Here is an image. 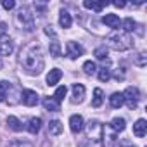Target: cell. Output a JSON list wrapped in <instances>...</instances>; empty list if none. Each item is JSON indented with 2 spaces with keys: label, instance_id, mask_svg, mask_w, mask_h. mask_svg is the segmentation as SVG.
<instances>
[{
  "label": "cell",
  "instance_id": "cell-9",
  "mask_svg": "<svg viewBox=\"0 0 147 147\" xmlns=\"http://www.w3.org/2000/svg\"><path fill=\"white\" fill-rule=\"evenodd\" d=\"M83 126H85V121H83V118L80 114H73L69 118V128H71L73 133H80L83 130Z\"/></svg>",
  "mask_w": 147,
  "mask_h": 147
},
{
  "label": "cell",
  "instance_id": "cell-12",
  "mask_svg": "<svg viewBox=\"0 0 147 147\" xmlns=\"http://www.w3.org/2000/svg\"><path fill=\"white\" fill-rule=\"evenodd\" d=\"M59 24H61V28H64V30L71 28L73 18H71V14H69L67 9H61V12H59Z\"/></svg>",
  "mask_w": 147,
  "mask_h": 147
},
{
  "label": "cell",
  "instance_id": "cell-1",
  "mask_svg": "<svg viewBox=\"0 0 147 147\" xmlns=\"http://www.w3.org/2000/svg\"><path fill=\"white\" fill-rule=\"evenodd\" d=\"M21 66L23 69L31 76H38L45 67V61L42 55V50L38 45H30L23 54H21Z\"/></svg>",
  "mask_w": 147,
  "mask_h": 147
},
{
  "label": "cell",
  "instance_id": "cell-34",
  "mask_svg": "<svg viewBox=\"0 0 147 147\" xmlns=\"http://www.w3.org/2000/svg\"><path fill=\"white\" fill-rule=\"evenodd\" d=\"M113 5H114V7H118V9H123V7L126 5V2H123V0H114Z\"/></svg>",
  "mask_w": 147,
  "mask_h": 147
},
{
  "label": "cell",
  "instance_id": "cell-14",
  "mask_svg": "<svg viewBox=\"0 0 147 147\" xmlns=\"http://www.w3.org/2000/svg\"><path fill=\"white\" fill-rule=\"evenodd\" d=\"M145 133H147V121L145 119H137L135 125H133V135L142 138V137H145Z\"/></svg>",
  "mask_w": 147,
  "mask_h": 147
},
{
  "label": "cell",
  "instance_id": "cell-18",
  "mask_svg": "<svg viewBox=\"0 0 147 147\" xmlns=\"http://www.w3.org/2000/svg\"><path fill=\"white\" fill-rule=\"evenodd\" d=\"M109 104H111V107L119 109V107L125 104V100H123V92H114V94L109 97Z\"/></svg>",
  "mask_w": 147,
  "mask_h": 147
},
{
  "label": "cell",
  "instance_id": "cell-25",
  "mask_svg": "<svg viewBox=\"0 0 147 147\" xmlns=\"http://www.w3.org/2000/svg\"><path fill=\"white\" fill-rule=\"evenodd\" d=\"M104 102V94L100 88H95L94 90V99H92V107H100Z\"/></svg>",
  "mask_w": 147,
  "mask_h": 147
},
{
  "label": "cell",
  "instance_id": "cell-7",
  "mask_svg": "<svg viewBox=\"0 0 147 147\" xmlns=\"http://www.w3.org/2000/svg\"><path fill=\"white\" fill-rule=\"evenodd\" d=\"M21 100H23V104L24 106H28V107H33V106H36L38 102H40V97H38V94L35 92V90H23V94H21Z\"/></svg>",
  "mask_w": 147,
  "mask_h": 147
},
{
  "label": "cell",
  "instance_id": "cell-3",
  "mask_svg": "<svg viewBox=\"0 0 147 147\" xmlns=\"http://www.w3.org/2000/svg\"><path fill=\"white\" fill-rule=\"evenodd\" d=\"M16 23L19 24L21 30H24V31H28V33H31V31L35 30V16L31 14L30 7L23 5V7L18 11V14H16Z\"/></svg>",
  "mask_w": 147,
  "mask_h": 147
},
{
  "label": "cell",
  "instance_id": "cell-8",
  "mask_svg": "<svg viewBox=\"0 0 147 147\" xmlns=\"http://www.w3.org/2000/svg\"><path fill=\"white\" fill-rule=\"evenodd\" d=\"M85 99V87L82 83H75L73 85V97H71V102L73 104H82Z\"/></svg>",
  "mask_w": 147,
  "mask_h": 147
},
{
  "label": "cell",
  "instance_id": "cell-4",
  "mask_svg": "<svg viewBox=\"0 0 147 147\" xmlns=\"http://www.w3.org/2000/svg\"><path fill=\"white\" fill-rule=\"evenodd\" d=\"M123 100L125 104L128 106V109H135L138 106V100H140V92L137 87H128L125 92H123Z\"/></svg>",
  "mask_w": 147,
  "mask_h": 147
},
{
  "label": "cell",
  "instance_id": "cell-24",
  "mask_svg": "<svg viewBox=\"0 0 147 147\" xmlns=\"http://www.w3.org/2000/svg\"><path fill=\"white\" fill-rule=\"evenodd\" d=\"M7 126H9L12 131H21V130H23V123H21L16 116H9V118H7Z\"/></svg>",
  "mask_w": 147,
  "mask_h": 147
},
{
  "label": "cell",
  "instance_id": "cell-19",
  "mask_svg": "<svg viewBox=\"0 0 147 147\" xmlns=\"http://www.w3.org/2000/svg\"><path fill=\"white\" fill-rule=\"evenodd\" d=\"M102 133H104V147H119V140L116 138V133H114V131L107 135V133L102 130Z\"/></svg>",
  "mask_w": 147,
  "mask_h": 147
},
{
  "label": "cell",
  "instance_id": "cell-26",
  "mask_svg": "<svg viewBox=\"0 0 147 147\" xmlns=\"http://www.w3.org/2000/svg\"><path fill=\"white\" fill-rule=\"evenodd\" d=\"M121 28H123V31H125V33H130V31L137 30V23H135L131 18H126V19H123V21H121Z\"/></svg>",
  "mask_w": 147,
  "mask_h": 147
},
{
  "label": "cell",
  "instance_id": "cell-17",
  "mask_svg": "<svg viewBox=\"0 0 147 147\" xmlns=\"http://www.w3.org/2000/svg\"><path fill=\"white\" fill-rule=\"evenodd\" d=\"M43 107H45L47 111H52V113L61 111V104H59L54 97H45V99H43Z\"/></svg>",
  "mask_w": 147,
  "mask_h": 147
},
{
  "label": "cell",
  "instance_id": "cell-16",
  "mask_svg": "<svg viewBox=\"0 0 147 147\" xmlns=\"http://www.w3.org/2000/svg\"><path fill=\"white\" fill-rule=\"evenodd\" d=\"M109 128H111L114 133L125 131V128H126V121H125V118H114V119L109 123Z\"/></svg>",
  "mask_w": 147,
  "mask_h": 147
},
{
  "label": "cell",
  "instance_id": "cell-2",
  "mask_svg": "<svg viewBox=\"0 0 147 147\" xmlns=\"http://www.w3.org/2000/svg\"><path fill=\"white\" fill-rule=\"evenodd\" d=\"M106 43H107V47H111L114 50H119V52L128 50V49L133 47L131 36L128 33H125V31H113L111 35L106 36Z\"/></svg>",
  "mask_w": 147,
  "mask_h": 147
},
{
  "label": "cell",
  "instance_id": "cell-15",
  "mask_svg": "<svg viewBox=\"0 0 147 147\" xmlns=\"http://www.w3.org/2000/svg\"><path fill=\"white\" fill-rule=\"evenodd\" d=\"M62 78V71L61 69H50V73L47 75V85L49 87H54V85H57L59 83V80Z\"/></svg>",
  "mask_w": 147,
  "mask_h": 147
},
{
  "label": "cell",
  "instance_id": "cell-22",
  "mask_svg": "<svg viewBox=\"0 0 147 147\" xmlns=\"http://www.w3.org/2000/svg\"><path fill=\"white\" fill-rule=\"evenodd\" d=\"M49 133L50 135H61L62 133V123L59 119H52L49 123Z\"/></svg>",
  "mask_w": 147,
  "mask_h": 147
},
{
  "label": "cell",
  "instance_id": "cell-6",
  "mask_svg": "<svg viewBox=\"0 0 147 147\" xmlns=\"http://www.w3.org/2000/svg\"><path fill=\"white\" fill-rule=\"evenodd\" d=\"M83 47L78 43V42H67L66 43V54H67V57L69 59H78V57H82L83 55Z\"/></svg>",
  "mask_w": 147,
  "mask_h": 147
},
{
  "label": "cell",
  "instance_id": "cell-28",
  "mask_svg": "<svg viewBox=\"0 0 147 147\" xmlns=\"http://www.w3.org/2000/svg\"><path fill=\"white\" fill-rule=\"evenodd\" d=\"M9 88H11V83H9V82H5V80L0 82V102H4V100H5Z\"/></svg>",
  "mask_w": 147,
  "mask_h": 147
},
{
  "label": "cell",
  "instance_id": "cell-13",
  "mask_svg": "<svg viewBox=\"0 0 147 147\" xmlns=\"http://www.w3.org/2000/svg\"><path fill=\"white\" fill-rule=\"evenodd\" d=\"M102 23H104L106 26L113 28V30H118V28L121 26V19H119L116 14H106V16L102 18Z\"/></svg>",
  "mask_w": 147,
  "mask_h": 147
},
{
  "label": "cell",
  "instance_id": "cell-31",
  "mask_svg": "<svg viewBox=\"0 0 147 147\" xmlns=\"http://www.w3.org/2000/svg\"><path fill=\"white\" fill-rule=\"evenodd\" d=\"M7 147H33V144H30L26 140H12V142H9Z\"/></svg>",
  "mask_w": 147,
  "mask_h": 147
},
{
  "label": "cell",
  "instance_id": "cell-23",
  "mask_svg": "<svg viewBox=\"0 0 147 147\" xmlns=\"http://www.w3.org/2000/svg\"><path fill=\"white\" fill-rule=\"evenodd\" d=\"M94 55H95L99 61H104L106 64H109V59H107V47H106V45L97 47V49H95V52H94Z\"/></svg>",
  "mask_w": 147,
  "mask_h": 147
},
{
  "label": "cell",
  "instance_id": "cell-5",
  "mask_svg": "<svg viewBox=\"0 0 147 147\" xmlns=\"http://www.w3.org/2000/svg\"><path fill=\"white\" fill-rule=\"evenodd\" d=\"M14 50V42L7 33H0V57L11 55Z\"/></svg>",
  "mask_w": 147,
  "mask_h": 147
},
{
  "label": "cell",
  "instance_id": "cell-36",
  "mask_svg": "<svg viewBox=\"0 0 147 147\" xmlns=\"http://www.w3.org/2000/svg\"><path fill=\"white\" fill-rule=\"evenodd\" d=\"M80 147H90V145H88V144H82Z\"/></svg>",
  "mask_w": 147,
  "mask_h": 147
},
{
  "label": "cell",
  "instance_id": "cell-27",
  "mask_svg": "<svg viewBox=\"0 0 147 147\" xmlns=\"http://www.w3.org/2000/svg\"><path fill=\"white\" fill-rule=\"evenodd\" d=\"M66 94H67V87L66 85H61L57 90H55V94H54V99L61 104L62 100H64V97H66Z\"/></svg>",
  "mask_w": 147,
  "mask_h": 147
},
{
  "label": "cell",
  "instance_id": "cell-30",
  "mask_svg": "<svg viewBox=\"0 0 147 147\" xmlns=\"http://www.w3.org/2000/svg\"><path fill=\"white\" fill-rule=\"evenodd\" d=\"M97 75H99V80L100 82H109L111 80V71L104 66V67H100V69H97Z\"/></svg>",
  "mask_w": 147,
  "mask_h": 147
},
{
  "label": "cell",
  "instance_id": "cell-32",
  "mask_svg": "<svg viewBox=\"0 0 147 147\" xmlns=\"http://www.w3.org/2000/svg\"><path fill=\"white\" fill-rule=\"evenodd\" d=\"M135 64H137V66H140V67H144V66L147 64V55H145L144 52H142V54H138V55H137V59H135Z\"/></svg>",
  "mask_w": 147,
  "mask_h": 147
},
{
  "label": "cell",
  "instance_id": "cell-20",
  "mask_svg": "<svg viewBox=\"0 0 147 147\" xmlns=\"http://www.w3.org/2000/svg\"><path fill=\"white\" fill-rule=\"evenodd\" d=\"M49 50H50V55L61 57V43H59V40H57V35L52 36V40H50V43H49Z\"/></svg>",
  "mask_w": 147,
  "mask_h": 147
},
{
  "label": "cell",
  "instance_id": "cell-33",
  "mask_svg": "<svg viewBox=\"0 0 147 147\" xmlns=\"http://www.w3.org/2000/svg\"><path fill=\"white\" fill-rule=\"evenodd\" d=\"M2 7L5 11H12L16 7V2H14V0H2Z\"/></svg>",
  "mask_w": 147,
  "mask_h": 147
},
{
  "label": "cell",
  "instance_id": "cell-29",
  "mask_svg": "<svg viewBox=\"0 0 147 147\" xmlns=\"http://www.w3.org/2000/svg\"><path fill=\"white\" fill-rule=\"evenodd\" d=\"M83 71L87 73V75H90V76H94L95 73H97V64L94 62V61H87L85 64H83Z\"/></svg>",
  "mask_w": 147,
  "mask_h": 147
},
{
  "label": "cell",
  "instance_id": "cell-10",
  "mask_svg": "<svg viewBox=\"0 0 147 147\" xmlns=\"http://www.w3.org/2000/svg\"><path fill=\"white\" fill-rule=\"evenodd\" d=\"M87 130H88V137H92V138H99V133H102L104 126H102L97 119H90Z\"/></svg>",
  "mask_w": 147,
  "mask_h": 147
},
{
  "label": "cell",
  "instance_id": "cell-35",
  "mask_svg": "<svg viewBox=\"0 0 147 147\" xmlns=\"http://www.w3.org/2000/svg\"><path fill=\"white\" fill-rule=\"evenodd\" d=\"M4 67V62H2V59H0V69H2Z\"/></svg>",
  "mask_w": 147,
  "mask_h": 147
},
{
  "label": "cell",
  "instance_id": "cell-37",
  "mask_svg": "<svg viewBox=\"0 0 147 147\" xmlns=\"http://www.w3.org/2000/svg\"><path fill=\"white\" fill-rule=\"evenodd\" d=\"M128 147H135V145H128Z\"/></svg>",
  "mask_w": 147,
  "mask_h": 147
},
{
  "label": "cell",
  "instance_id": "cell-11",
  "mask_svg": "<svg viewBox=\"0 0 147 147\" xmlns=\"http://www.w3.org/2000/svg\"><path fill=\"white\" fill-rule=\"evenodd\" d=\"M106 5H109V2H106V0H99V2H95V0H85L83 2L85 9H90V11H95V12H100Z\"/></svg>",
  "mask_w": 147,
  "mask_h": 147
},
{
  "label": "cell",
  "instance_id": "cell-21",
  "mask_svg": "<svg viewBox=\"0 0 147 147\" xmlns=\"http://www.w3.org/2000/svg\"><path fill=\"white\" fill-rule=\"evenodd\" d=\"M28 131L30 133H33V135H36L38 131H40V128H42V119L40 118H31L30 121H28Z\"/></svg>",
  "mask_w": 147,
  "mask_h": 147
}]
</instances>
